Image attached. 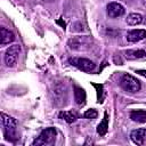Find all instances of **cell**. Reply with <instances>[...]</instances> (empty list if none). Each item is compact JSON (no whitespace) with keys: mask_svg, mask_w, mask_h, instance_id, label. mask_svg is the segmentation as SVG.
<instances>
[{"mask_svg":"<svg viewBox=\"0 0 146 146\" xmlns=\"http://www.w3.org/2000/svg\"><path fill=\"white\" fill-rule=\"evenodd\" d=\"M0 33H1V36H0V39H1V41H0L1 46L9 44L10 42H13L15 40V34L11 31H9L8 29H6V27H1L0 29Z\"/></svg>","mask_w":146,"mask_h":146,"instance_id":"8fae6325","label":"cell"},{"mask_svg":"<svg viewBox=\"0 0 146 146\" xmlns=\"http://www.w3.org/2000/svg\"><path fill=\"white\" fill-rule=\"evenodd\" d=\"M137 73L146 78V70H138V71H137Z\"/></svg>","mask_w":146,"mask_h":146,"instance_id":"d6986e66","label":"cell"},{"mask_svg":"<svg viewBox=\"0 0 146 146\" xmlns=\"http://www.w3.org/2000/svg\"><path fill=\"white\" fill-rule=\"evenodd\" d=\"M107 130H108V115L105 112L104 113V119L102 120V122L97 127V133L99 136H104V135H106Z\"/></svg>","mask_w":146,"mask_h":146,"instance_id":"e0dca14e","label":"cell"},{"mask_svg":"<svg viewBox=\"0 0 146 146\" xmlns=\"http://www.w3.org/2000/svg\"><path fill=\"white\" fill-rule=\"evenodd\" d=\"M68 63L75 67H78L80 71H83V72H92L95 71L96 68V65L92 60L88 59V58H82V57H73V58H70L68 59Z\"/></svg>","mask_w":146,"mask_h":146,"instance_id":"5b68a950","label":"cell"},{"mask_svg":"<svg viewBox=\"0 0 146 146\" xmlns=\"http://www.w3.org/2000/svg\"><path fill=\"white\" fill-rule=\"evenodd\" d=\"M74 99L78 105H83L86 102V91L80 87H74Z\"/></svg>","mask_w":146,"mask_h":146,"instance_id":"9a60e30c","label":"cell"},{"mask_svg":"<svg viewBox=\"0 0 146 146\" xmlns=\"http://www.w3.org/2000/svg\"><path fill=\"white\" fill-rule=\"evenodd\" d=\"M97 115H98V113H97V111L94 110V108H91V110H87V111L83 113V117H84V119H89V120H94V119H96Z\"/></svg>","mask_w":146,"mask_h":146,"instance_id":"ac0fdd59","label":"cell"},{"mask_svg":"<svg viewBox=\"0 0 146 146\" xmlns=\"http://www.w3.org/2000/svg\"><path fill=\"white\" fill-rule=\"evenodd\" d=\"M125 13L124 7L119 2H110L107 5V15L112 18H116L122 16Z\"/></svg>","mask_w":146,"mask_h":146,"instance_id":"ba28073f","label":"cell"},{"mask_svg":"<svg viewBox=\"0 0 146 146\" xmlns=\"http://www.w3.org/2000/svg\"><path fill=\"white\" fill-rule=\"evenodd\" d=\"M89 43H90V40L88 36H74L72 39L68 40V47L70 49L72 50H81V49H84L87 47H89Z\"/></svg>","mask_w":146,"mask_h":146,"instance_id":"52a82bcc","label":"cell"},{"mask_svg":"<svg viewBox=\"0 0 146 146\" xmlns=\"http://www.w3.org/2000/svg\"><path fill=\"white\" fill-rule=\"evenodd\" d=\"M58 116H59V119L64 120L67 123H73L78 120V113L74 111H62V112H59Z\"/></svg>","mask_w":146,"mask_h":146,"instance_id":"7c38bea8","label":"cell"},{"mask_svg":"<svg viewBox=\"0 0 146 146\" xmlns=\"http://www.w3.org/2000/svg\"><path fill=\"white\" fill-rule=\"evenodd\" d=\"M0 116H1V124L3 127V132L6 136V139L10 140V141H16V139H17V133H16L17 121L14 117L5 114L3 112H1Z\"/></svg>","mask_w":146,"mask_h":146,"instance_id":"6da1fadb","label":"cell"},{"mask_svg":"<svg viewBox=\"0 0 146 146\" xmlns=\"http://www.w3.org/2000/svg\"><path fill=\"white\" fill-rule=\"evenodd\" d=\"M56 137V129L55 128H47L42 130V132L39 135V137L32 143L33 146H42V145H49L52 144Z\"/></svg>","mask_w":146,"mask_h":146,"instance_id":"277c9868","label":"cell"},{"mask_svg":"<svg viewBox=\"0 0 146 146\" xmlns=\"http://www.w3.org/2000/svg\"><path fill=\"white\" fill-rule=\"evenodd\" d=\"M21 46L19 44H13L10 46L6 52H5V63L8 67H14L17 63V58L21 54Z\"/></svg>","mask_w":146,"mask_h":146,"instance_id":"8992f818","label":"cell"},{"mask_svg":"<svg viewBox=\"0 0 146 146\" xmlns=\"http://www.w3.org/2000/svg\"><path fill=\"white\" fill-rule=\"evenodd\" d=\"M130 119L138 123H146V111L145 110H133L130 113Z\"/></svg>","mask_w":146,"mask_h":146,"instance_id":"4fadbf2b","label":"cell"},{"mask_svg":"<svg viewBox=\"0 0 146 146\" xmlns=\"http://www.w3.org/2000/svg\"><path fill=\"white\" fill-rule=\"evenodd\" d=\"M120 86L125 90V91H129V92H137L140 90L141 88V84H140V81L137 80L135 76L130 75V74H123L122 78L120 79Z\"/></svg>","mask_w":146,"mask_h":146,"instance_id":"3957f363","label":"cell"},{"mask_svg":"<svg viewBox=\"0 0 146 146\" xmlns=\"http://www.w3.org/2000/svg\"><path fill=\"white\" fill-rule=\"evenodd\" d=\"M51 97L54 100V104L56 106H63L66 104L67 99V90L64 83L56 82L52 84L51 88Z\"/></svg>","mask_w":146,"mask_h":146,"instance_id":"7a4b0ae2","label":"cell"},{"mask_svg":"<svg viewBox=\"0 0 146 146\" xmlns=\"http://www.w3.org/2000/svg\"><path fill=\"white\" fill-rule=\"evenodd\" d=\"M130 138H131V140H132L135 144H137V145H143V144H144V140L146 139V129L140 128V129L132 130L131 133H130Z\"/></svg>","mask_w":146,"mask_h":146,"instance_id":"30bf717a","label":"cell"},{"mask_svg":"<svg viewBox=\"0 0 146 146\" xmlns=\"http://www.w3.org/2000/svg\"><path fill=\"white\" fill-rule=\"evenodd\" d=\"M141 22H143V16L138 13H131L127 17V24L130 25V26L139 25Z\"/></svg>","mask_w":146,"mask_h":146,"instance_id":"5bb4252c","label":"cell"},{"mask_svg":"<svg viewBox=\"0 0 146 146\" xmlns=\"http://www.w3.org/2000/svg\"><path fill=\"white\" fill-rule=\"evenodd\" d=\"M146 39V30L135 29L127 33V40L129 42H138Z\"/></svg>","mask_w":146,"mask_h":146,"instance_id":"9c48e42d","label":"cell"},{"mask_svg":"<svg viewBox=\"0 0 146 146\" xmlns=\"http://www.w3.org/2000/svg\"><path fill=\"white\" fill-rule=\"evenodd\" d=\"M125 57L128 59H140V58H144L146 57V51L145 50H141V49H138V50H127L125 51Z\"/></svg>","mask_w":146,"mask_h":146,"instance_id":"2e32d148","label":"cell"}]
</instances>
